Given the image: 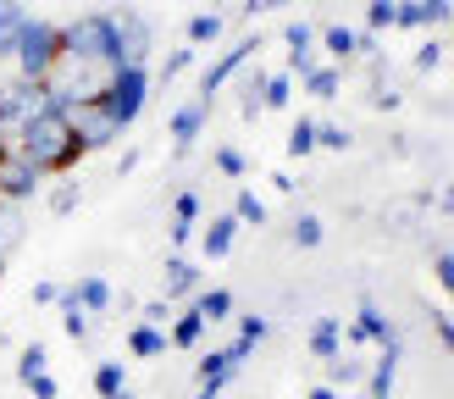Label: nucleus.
<instances>
[{
    "label": "nucleus",
    "instance_id": "1",
    "mask_svg": "<svg viewBox=\"0 0 454 399\" xmlns=\"http://www.w3.org/2000/svg\"><path fill=\"white\" fill-rule=\"evenodd\" d=\"M6 150H17L22 161H34L44 177H61V172H73L78 161H83V145L73 139V128H67V117H56V111H39V117L22 128V133H12L6 139Z\"/></svg>",
    "mask_w": 454,
    "mask_h": 399
},
{
    "label": "nucleus",
    "instance_id": "2",
    "mask_svg": "<svg viewBox=\"0 0 454 399\" xmlns=\"http://www.w3.org/2000/svg\"><path fill=\"white\" fill-rule=\"evenodd\" d=\"M61 56L73 61H100V66H128V51H122V34H117V17L111 12H83L61 28Z\"/></svg>",
    "mask_w": 454,
    "mask_h": 399
},
{
    "label": "nucleus",
    "instance_id": "3",
    "mask_svg": "<svg viewBox=\"0 0 454 399\" xmlns=\"http://www.w3.org/2000/svg\"><path fill=\"white\" fill-rule=\"evenodd\" d=\"M17 78H28V83H44L56 73V61H61V22H44V17H28V28H22L17 39Z\"/></svg>",
    "mask_w": 454,
    "mask_h": 399
},
{
    "label": "nucleus",
    "instance_id": "4",
    "mask_svg": "<svg viewBox=\"0 0 454 399\" xmlns=\"http://www.w3.org/2000/svg\"><path fill=\"white\" fill-rule=\"evenodd\" d=\"M106 111L111 117H117V128L128 133L133 122H139V111H145V100H150V66H117V73H111V89H106Z\"/></svg>",
    "mask_w": 454,
    "mask_h": 399
},
{
    "label": "nucleus",
    "instance_id": "5",
    "mask_svg": "<svg viewBox=\"0 0 454 399\" xmlns=\"http://www.w3.org/2000/svg\"><path fill=\"white\" fill-rule=\"evenodd\" d=\"M67 128H73V139L83 150H111L122 139L117 117L106 111V100H73V111H67Z\"/></svg>",
    "mask_w": 454,
    "mask_h": 399
},
{
    "label": "nucleus",
    "instance_id": "6",
    "mask_svg": "<svg viewBox=\"0 0 454 399\" xmlns=\"http://www.w3.org/2000/svg\"><path fill=\"white\" fill-rule=\"evenodd\" d=\"M44 111V83H28V78H12V83H0V133H22L34 117Z\"/></svg>",
    "mask_w": 454,
    "mask_h": 399
},
{
    "label": "nucleus",
    "instance_id": "7",
    "mask_svg": "<svg viewBox=\"0 0 454 399\" xmlns=\"http://www.w3.org/2000/svg\"><path fill=\"white\" fill-rule=\"evenodd\" d=\"M44 189V172L34 161H22L17 150H0V200L6 206H22V200H34Z\"/></svg>",
    "mask_w": 454,
    "mask_h": 399
},
{
    "label": "nucleus",
    "instance_id": "8",
    "mask_svg": "<svg viewBox=\"0 0 454 399\" xmlns=\"http://www.w3.org/2000/svg\"><path fill=\"white\" fill-rule=\"evenodd\" d=\"M255 51H261V34H244V39L233 44V51H222V56L206 66V73H200V100H211L216 89H222L227 78H233V73H239V66H244L249 56H255Z\"/></svg>",
    "mask_w": 454,
    "mask_h": 399
},
{
    "label": "nucleus",
    "instance_id": "9",
    "mask_svg": "<svg viewBox=\"0 0 454 399\" xmlns=\"http://www.w3.org/2000/svg\"><path fill=\"white\" fill-rule=\"evenodd\" d=\"M111 17H117V34H122L128 61H133V66H145L150 51H155V28H150V17H145V12H133V6H117Z\"/></svg>",
    "mask_w": 454,
    "mask_h": 399
},
{
    "label": "nucleus",
    "instance_id": "10",
    "mask_svg": "<svg viewBox=\"0 0 454 399\" xmlns=\"http://www.w3.org/2000/svg\"><path fill=\"white\" fill-rule=\"evenodd\" d=\"M249 349H255V344H244V339H233L227 349H211L206 361H200V383L222 394V388H227V383H233V377H239V366L249 361Z\"/></svg>",
    "mask_w": 454,
    "mask_h": 399
},
{
    "label": "nucleus",
    "instance_id": "11",
    "mask_svg": "<svg viewBox=\"0 0 454 399\" xmlns=\"http://www.w3.org/2000/svg\"><path fill=\"white\" fill-rule=\"evenodd\" d=\"M206 122H211V100H200V95L184 100V106L172 111V128H167V133H172V150H177V155H189V145L200 139V133H206Z\"/></svg>",
    "mask_w": 454,
    "mask_h": 399
},
{
    "label": "nucleus",
    "instance_id": "12",
    "mask_svg": "<svg viewBox=\"0 0 454 399\" xmlns=\"http://www.w3.org/2000/svg\"><path fill=\"white\" fill-rule=\"evenodd\" d=\"M344 339H349V344H388V339H399V332L388 327V317H382L372 300H360V310H355V322H349Z\"/></svg>",
    "mask_w": 454,
    "mask_h": 399
},
{
    "label": "nucleus",
    "instance_id": "13",
    "mask_svg": "<svg viewBox=\"0 0 454 399\" xmlns=\"http://www.w3.org/2000/svg\"><path fill=\"white\" fill-rule=\"evenodd\" d=\"M399 339H388L382 344V355H377V366L366 372V399H394V377H399Z\"/></svg>",
    "mask_w": 454,
    "mask_h": 399
},
{
    "label": "nucleus",
    "instance_id": "14",
    "mask_svg": "<svg viewBox=\"0 0 454 399\" xmlns=\"http://www.w3.org/2000/svg\"><path fill=\"white\" fill-rule=\"evenodd\" d=\"M239 228H244V222H239L233 211H222V216H211V222H206V233H200V255H206V261H222L227 250H233V239H239Z\"/></svg>",
    "mask_w": 454,
    "mask_h": 399
},
{
    "label": "nucleus",
    "instance_id": "15",
    "mask_svg": "<svg viewBox=\"0 0 454 399\" xmlns=\"http://www.w3.org/2000/svg\"><path fill=\"white\" fill-rule=\"evenodd\" d=\"M172 339H167V327H155V322H133L128 327V355L133 361H155V355H167Z\"/></svg>",
    "mask_w": 454,
    "mask_h": 399
},
{
    "label": "nucleus",
    "instance_id": "16",
    "mask_svg": "<svg viewBox=\"0 0 454 399\" xmlns=\"http://www.w3.org/2000/svg\"><path fill=\"white\" fill-rule=\"evenodd\" d=\"M28 17H34V12L22 6V0H0V61H12L22 28H28Z\"/></svg>",
    "mask_w": 454,
    "mask_h": 399
},
{
    "label": "nucleus",
    "instance_id": "17",
    "mask_svg": "<svg viewBox=\"0 0 454 399\" xmlns=\"http://www.w3.org/2000/svg\"><path fill=\"white\" fill-rule=\"evenodd\" d=\"M338 89H344V66L338 61H316L305 73V95L310 100H338Z\"/></svg>",
    "mask_w": 454,
    "mask_h": 399
},
{
    "label": "nucleus",
    "instance_id": "18",
    "mask_svg": "<svg viewBox=\"0 0 454 399\" xmlns=\"http://www.w3.org/2000/svg\"><path fill=\"white\" fill-rule=\"evenodd\" d=\"M310 355H316V361H338V355H344V327H338V317H316Z\"/></svg>",
    "mask_w": 454,
    "mask_h": 399
},
{
    "label": "nucleus",
    "instance_id": "19",
    "mask_svg": "<svg viewBox=\"0 0 454 399\" xmlns=\"http://www.w3.org/2000/svg\"><path fill=\"white\" fill-rule=\"evenodd\" d=\"M194 294H200V266L172 255L167 261V300H194Z\"/></svg>",
    "mask_w": 454,
    "mask_h": 399
},
{
    "label": "nucleus",
    "instance_id": "20",
    "mask_svg": "<svg viewBox=\"0 0 454 399\" xmlns=\"http://www.w3.org/2000/svg\"><path fill=\"white\" fill-rule=\"evenodd\" d=\"M73 294H78V305L89 310V317H106V310H111V300H117V294H111V283H106L100 272L78 278V283H73Z\"/></svg>",
    "mask_w": 454,
    "mask_h": 399
},
{
    "label": "nucleus",
    "instance_id": "21",
    "mask_svg": "<svg viewBox=\"0 0 454 399\" xmlns=\"http://www.w3.org/2000/svg\"><path fill=\"white\" fill-rule=\"evenodd\" d=\"M206 317H200V310L189 305L184 317H172V327H167V339H172V349H200V339H206Z\"/></svg>",
    "mask_w": 454,
    "mask_h": 399
},
{
    "label": "nucleus",
    "instance_id": "22",
    "mask_svg": "<svg viewBox=\"0 0 454 399\" xmlns=\"http://www.w3.org/2000/svg\"><path fill=\"white\" fill-rule=\"evenodd\" d=\"M316 39H322V51H327L333 61H355V44H360V34H355V28H344V22H333V28H322Z\"/></svg>",
    "mask_w": 454,
    "mask_h": 399
},
{
    "label": "nucleus",
    "instance_id": "23",
    "mask_svg": "<svg viewBox=\"0 0 454 399\" xmlns=\"http://www.w3.org/2000/svg\"><path fill=\"white\" fill-rule=\"evenodd\" d=\"M327 372H333V383L327 388H338V394H344V388H355V383H366V361H360V355H338V361H327Z\"/></svg>",
    "mask_w": 454,
    "mask_h": 399
},
{
    "label": "nucleus",
    "instance_id": "24",
    "mask_svg": "<svg viewBox=\"0 0 454 399\" xmlns=\"http://www.w3.org/2000/svg\"><path fill=\"white\" fill-rule=\"evenodd\" d=\"M189 305H194L206 322H227V317H233V294H227V288H200Z\"/></svg>",
    "mask_w": 454,
    "mask_h": 399
},
{
    "label": "nucleus",
    "instance_id": "25",
    "mask_svg": "<svg viewBox=\"0 0 454 399\" xmlns=\"http://www.w3.org/2000/svg\"><path fill=\"white\" fill-rule=\"evenodd\" d=\"M222 28H227V17H222V12H194L184 34H189V44L200 51V44H216V39H222Z\"/></svg>",
    "mask_w": 454,
    "mask_h": 399
},
{
    "label": "nucleus",
    "instance_id": "26",
    "mask_svg": "<svg viewBox=\"0 0 454 399\" xmlns=\"http://www.w3.org/2000/svg\"><path fill=\"white\" fill-rule=\"evenodd\" d=\"M288 239L300 244V250H316V244L327 239V222L316 216V211H300V216H294V228H288Z\"/></svg>",
    "mask_w": 454,
    "mask_h": 399
},
{
    "label": "nucleus",
    "instance_id": "27",
    "mask_svg": "<svg viewBox=\"0 0 454 399\" xmlns=\"http://www.w3.org/2000/svg\"><path fill=\"white\" fill-rule=\"evenodd\" d=\"M89 383H95V394H100V399H111V394H122V388H128V366H122V361H100Z\"/></svg>",
    "mask_w": 454,
    "mask_h": 399
},
{
    "label": "nucleus",
    "instance_id": "28",
    "mask_svg": "<svg viewBox=\"0 0 454 399\" xmlns=\"http://www.w3.org/2000/svg\"><path fill=\"white\" fill-rule=\"evenodd\" d=\"M233 216L244 222V228H261V222H266V200H261L255 189L239 184V194H233Z\"/></svg>",
    "mask_w": 454,
    "mask_h": 399
},
{
    "label": "nucleus",
    "instance_id": "29",
    "mask_svg": "<svg viewBox=\"0 0 454 399\" xmlns=\"http://www.w3.org/2000/svg\"><path fill=\"white\" fill-rule=\"evenodd\" d=\"M294 100V78L288 73H266V83H261V106L266 111H283Z\"/></svg>",
    "mask_w": 454,
    "mask_h": 399
},
{
    "label": "nucleus",
    "instance_id": "30",
    "mask_svg": "<svg viewBox=\"0 0 454 399\" xmlns=\"http://www.w3.org/2000/svg\"><path fill=\"white\" fill-rule=\"evenodd\" d=\"M355 133L344 122H316V150H349Z\"/></svg>",
    "mask_w": 454,
    "mask_h": 399
},
{
    "label": "nucleus",
    "instance_id": "31",
    "mask_svg": "<svg viewBox=\"0 0 454 399\" xmlns=\"http://www.w3.org/2000/svg\"><path fill=\"white\" fill-rule=\"evenodd\" d=\"M216 172H222V177H244V172H249V155H244L239 145H216Z\"/></svg>",
    "mask_w": 454,
    "mask_h": 399
},
{
    "label": "nucleus",
    "instance_id": "32",
    "mask_svg": "<svg viewBox=\"0 0 454 399\" xmlns=\"http://www.w3.org/2000/svg\"><path fill=\"white\" fill-rule=\"evenodd\" d=\"M316 150V117H300L288 128V155H310Z\"/></svg>",
    "mask_w": 454,
    "mask_h": 399
},
{
    "label": "nucleus",
    "instance_id": "33",
    "mask_svg": "<svg viewBox=\"0 0 454 399\" xmlns=\"http://www.w3.org/2000/svg\"><path fill=\"white\" fill-rule=\"evenodd\" d=\"M416 12H421V28H443L454 17V0H416Z\"/></svg>",
    "mask_w": 454,
    "mask_h": 399
},
{
    "label": "nucleus",
    "instance_id": "34",
    "mask_svg": "<svg viewBox=\"0 0 454 399\" xmlns=\"http://www.w3.org/2000/svg\"><path fill=\"white\" fill-rule=\"evenodd\" d=\"M44 361H51V355H44V344H22V355H17V377L28 383V377L44 372Z\"/></svg>",
    "mask_w": 454,
    "mask_h": 399
},
{
    "label": "nucleus",
    "instance_id": "35",
    "mask_svg": "<svg viewBox=\"0 0 454 399\" xmlns=\"http://www.w3.org/2000/svg\"><path fill=\"white\" fill-rule=\"evenodd\" d=\"M194 56H200V51H194V44H184V51H172V56L161 61V83H172V78H184V73H189V66H194Z\"/></svg>",
    "mask_w": 454,
    "mask_h": 399
},
{
    "label": "nucleus",
    "instance_id": "36",
    "mask_svg": "<svg viewBox=\"0 0 454 399\" xmlns=\"http://www.w3.org/2000/svg\"><path fill=\"white\" fill-rule=\"evenodd\" d=\"M394 12H399V0H372V6H366V34L394 28Z\"/></svg>",
    "mask_w": 454,
    "mask_h": 399
},
{
    "label": "nucleus",
    "instance_id": "37",
    "mask_svg": "<svg viewBox=\"0 0 454 399\" xmlns=\"http://www.w3.org/2000/svg\"><path fill=\"white\" fill-rule=\"evenodd\" d=\"M172 222H184V228H194V222H200V194L194 189H184V194L172 200Z\"/></svg>",
    "mask_w": 454,
    "mask_h": 399
},
{
    "label": "nucleus",
    "instance_id": "38",
    "mask_svg": "<svg viewBox=\"0 0 454 399\" xmlns=\"http://www.w3.org/2000/svg\"><path fill=\"white\" fill-rule=\"evenodd\" d=\"M283 44H288V51H316V28H310V22H288Z\"/></svg>",
    "mask_w": 454,
    "mask_h": 399
},
{
    "label": "nucleus",
    "instance_id": "39",
    "mask_svg": "<svg viewBox=\"0 0 454 399\" xmlns=\"http://www.w3.org/2000/svg\"><path fill=\"white\" fill-rule=\"evenodd\" d=\"M78 194H83L78 184H56V189H51V211H56V216H67V211L78 206Z\"/></svg>",
    "mask_w": 454,
    "mask_h": 399
},
{
    "label": "nucleus",
    "instance_id": "40",
    "mask_svg": "<svg viewBox=\"0 0 454 399\" xmlns=\"http://www.w3.org/2000/svg\"><path fill=\"white\" fill-rule=\"evenodd\" d=\"M22 388H28L34 399H61V383H56L51 372H39V377H28V383H22Z\"/></svg>",
    "mask_w": 454,
    "mask_h": 399
},
{
    "label": "nucleus",
    "instance_id": "41",
    "mask_svg": "<svg viewBox=\"0 0 454 399\" xmlns=\"http://www.w3.org/2000/svg\"><path fill=\"white\" fill-rule=\"evenodd\" d=\"M266 332H271V322H266V317H239V339H244V344H261Z\"/></svg>",
    "mask_w": 454,
    "mask_h": 399
},
{
    "label": "nucleus",
    "instance_id": "42",
    "mask_svg": "<svg viewBox=\"0 0 454 399\" xmlns=\"http://www.w3.org/2000/svg\"><path fill=\"white\" fill-rule=\"evenodd\" d=\"M438 61H443V39H427L421 51H416V73H433Z\"/></svg>",
    "mask_w": 454,
    "mask_h": 399
},
{
    "label": "nucleus",
    "instance_id": "43",
    "mask_svg": "<svg viewBox=\"0 0 454 399\" xmlns=\"http://www.w3.org/2000/svg\"><path fill=\"white\" fill-rule=\"evenodd\" d=\"M399 100H404V95H399L394 83H372V106H377V111H394Z\"/></svg>",
    "mask_w": 454,
    "mask_h": 399
},
{
    "label": "nucleus",
    "instance_id": "44",
    "mask_svg": "<svg viewBox=\"0 0 454 399\" xmlns=\"http://www.w3.org/2000/svg\"><path fill=\"white\" fill-rule=\"evenodd\" d=\"M433 272H438V283H443V294H454V255H449V250L433 261Z\"/></svg>",
    "mask_w": 454,
    "mask_h": 399
},
{
    "label": "nucleus",
    "instance_id": "45",
    "mask_svg": "<svg viewBox=\"0 0 454 399\" xmlns=\"http://www.w3.org/2000/svg\"><path fill=\"white\" fill-rule=\"evenodd\" d=\"M433 327H438V344L454 355V317H443V310H433Z\"/></svg>",
    "mask_w": 454,
    "mask_h": 399
},
{
    "label": "nucleus",
    "instance_id": "46",
    "mask_svg": "<svg viewBox=\"0 0 454 399\" xmlns=\"http://www.w3.org/2000/svg\"><path fill=\"white\" fill-rule=\"evenodd\" d=\"M145 322L167 327V322H172V300H150V305H145Z\"/></svg>",
    "mask_w": 454,
    "mask_h": 399
},
{
    "label": "nucleus",
    "instance_id": "47",
    "mask_svg": "<svg viewBox=\"0 0 454 399\" xmlns=\"http://www.w3.org/2000/svg\"><path fill=\"white\" fill-rule=\"evenodd\" d=\"M56 300H61V283H51V278L34 283V305H56Z\"/></svg>",
    "mask_w": 454,
    "mask_h": 399
},
{
    "label": "nucleus",
    "instance_id": "48",
    "mask_svg": "<svg viewBox=\"0 0 454 399\" xmlns=\"http://www.w3.org/2000/svg\"><path fill=\"white\" fill-rule=\"evenodd\" d=\"M278 6H294V0H244V17H266V12H278Z\"/></svg>",
    "mask_w": 454,
    "mask_h": 399
},
{
    "label": "nucleus",
    "instance_id": "49",
    "mask_svg": "<svg viewBox=\"0 0 454 399\" xmlns=\"http://www.w3.org/2000/svg\"><path fill=\"white\" fill-rule=\"evenodd\" d=\"M433 206H438V211H443V216H454V177H449V184H443V194H438V200H433Z\"/></svg>",
    "mask_w": 454,
    "mask_h": 399
},
{
    "label": "nucleus",
    "instance_id": "50",
    "mask_svg": "<svg viewBox=\"0 0 454 399\" xmlns=\"http://www.w3.org/2000/svg\"><path fill=\"white\" fill-rule=\"evenodd\" d=\"M271 189H278V194H294V189H300V184H294L288 172H271Z\"/></svg>",
    "mask_w": 454,
    "mask_h": 399
},
{
    "label": "nucleus",
    "instance_id": "51",
    "mask_svg": "<svg viewBox=\"0 0 454 399\" xmlns=\"http://www.w3.org/2000/svg\"><path fill=\"white\" fill-rule=\"evenodd\" d=\"M305 399H338V388H327V383H316V388H310Z\"/></svg>",
    "mask_w": 454,
    "mask_h": 399
},
{
    "label": "nucleus",
    "instance_id": "52",
    "mask_svg": "<svg viewBox=\"0 0 454 399\" xmlns=\"http://www.w3.org/2000/svg\"><path fill=\"white\" fill-rule=\"evenodd\" d=\"M111 399H139V394H133V388H122V394H111Z\"/></svg>",
    "mask_w": 454,
    "mask_h": 399
},
{
    "label": "nucleus",
    "instance_id": "53",
    "mask_svg": "<svg viewBox=\"0 0 454 399\" xmlns=\"http://www.w3.org/2000/svg\"><path fill=\"white\" fill-rule=\"evenodd\" d=\"M338 399H360V394H338Z\"/></svg>",
    "mask_w": 454,
    "mask_h": 399
},
{
    "label": "nucleus",
    "instance_id": "54",
    "mask_svg": "<svg viewBox=\"0 0 454 399\" xmlns=\"http://www.w3.org/2000/svg\"><path fill=\"white\" fill-rule=\"evenodd\" d=\"M449 28H454V17H449Z\"/></svg>",
    "mask_w": 454,
    "mask_h": 399
}]
</instances>
